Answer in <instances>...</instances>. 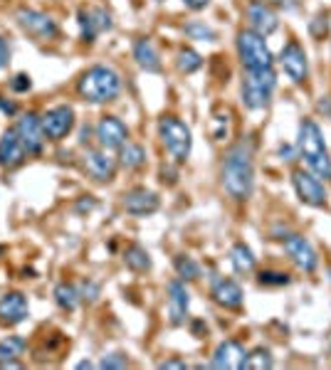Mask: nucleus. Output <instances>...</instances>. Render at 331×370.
Here are the masks:
<instances>
[{
    "label": "nucleus",
    "mask_w": 331,
    "mask_h": 370,
    "mask_svg": "<svg viewBox=\"0 0 331 370\" xmlns=\"http://www.w3.org/2000/svg\"><path fill=\"white\" fill-rule=\"evenodd\" d=\"M222 187L232 200H247L255 187V146L250 138H242L225 153L222 160Z\"/></svg>",
    "instance_id": "f257e3e1"
},
{
    "label": "nucleus",
    "mask_w": 331,
    "mask_h": 370,
    "mask_svg": "<svg viewBox=\"0 0 331 370\" xmlns=\"http://www.w3.org/2000/svg\"><path fill=\"white\" fill-rule=\"evenodd\" d=\"M77 92L85 102L92 104H107L121 94V77L116 70L107 65H94L80 77L77 82Z\"/></svg>",
    "instance_id": "f03ea898"
},
{
    "label": "nucleus",
    "mask_w": 331,
    "mask_h": 370,
    "mask_svg": "<svg viewBox=\"0 0 331 370\" xmlns=\"http://www.w3.org/2000/svg\"><path fill=\"white\" fill-rule=\"evenodd\" d=\"M299 153L302 158L307 160V165L312 168V173L317 178H331V158H329V151L327 143H324L322 136V129L317 126V121L312 119H304L299 124Z\"/></svg>",
    "instance_id": "7ed1b4c3"
},
{
    "label": "nucleus",
    "mask_w": 331,
    "mask_h": 370,
    "mask_svg": "<svg viewBox=\"0 0 331 370\" xmlns=\"http://www.w3.org/2000/svg\"><path fill=\"white\" fill-rule=\"evenodd\" d=\"M237 55H240L247 72L270 70L272 67L270 47H267L265 38L257 35L255 30H240V33H237Z\"/></svg>",
    "instance_id": "20e7f679"
},
{
    "label": "nucleus",
    "mask_w": 331,
    "mask_h": 370,
    "mask_svg": "<svg viewBox=\"0 0 331 370\" xmlns=\"http://www.w3.org/2000/svg\"><path fill=\"white\" fill-rule=\"evenodd\" d=\"M158 134H161L163 146L173 156L175 163H185L190 156V146H193L190 129L175 116H161L158 119Z\"/></svg>",
    "instance_id": "39448f33"
},
{
    "label": "nucleus",
    "mask_w": 331,
    "mask_h": 370,
    "mask_svg": "<svg viewBox=\"0 0 331 370\" xmlns=\"http://www.w3.org/2000/svg\"><path fill=\"white\" fill-rule=\"evenodd\" d=\"M277 87V75L270 70H255L247 72L245 82H242V102L247 109H265L272 99V92Z\"/></svg>",
    "instance_id": "423d86ee"
},
{
    "label": "nucleus",
    "mask_w": 331,
    "mask_h": 370,
    "mask_svg": "<svg viewBox=\"0 0 331 370\" xmlns=\"http://www.w3.org/2000/svg\"><path fill=\"white\" fill-rule=\"evenodd\" d=\"M15 20L25 33L38 40H55L57 33H60L55 20L48 13H40L35 8H18L15 10Z\"/></svg>",
    "instance_id": "0eeeda50"
},
{
    "label": "nucleus",
    "mask_w": 331,
    "mask_h": 370,
    "mask_svg": "<svg viewBox=\"0 0 331 370\" xmlns=\"http://www.w3.org/2000/svg\"><path fill=\"white\" fill-rule=\"evenodd\" d=\"M43 121V131L50 141H62L67 134L75 129V109L67 107V104H60V107H53L40 116Z\"/></svg>",
    "instance_id": "6e6552de"
},
{
    "label": "nucleus",
    "mask_w": 331,
    "mask_h": 370,
    "mask_svg": "<svg viewBox=\"0 0 331 370\" xmlns=\"http://www.w3.org/2000/svg\"><path fill=\"white\" fill-rule=\"evenodd\" d=\"M15 134H18V138L23 141L28 153H40L45 146V138H48L43 131V121H40V116L33 111L23 114V116L18 119V124H15Z\"/></svg>",
    "instance_id": "1a4fd4ad"
},
{
    "label": "nucleus",
    "mask_w": 331,
    "mask_h": 370,
    "mask_svg": "<svg viewBox=\"0 0 331 370\" xmlns=\"http://www.w3.org/2000/svg\"><path fill=\"white\" fill-rule=\"evenodd\" d=\"M292 183H294V190H297V195L302 202H307V205H312V207L327 205V190H324V185L319 183L317 175L307 173V170H294Z\"/></svg>",
    "instance_id": "9d476101"
},
{
    "label": "nucleus",
    "mask_w": 331,
    "mask_h": 370,
    "mask_svg": "<svg viewBox=\"0 0 331 370\" xmlns=\"http://www.w3.org/2000/svg\"><path fill=\"white\" fill-rule=\"evenodd\" d=\"M77 20H80L82 40H85V43H94L97 35L112 30V25H114L112 15L107 13L104 8H80Z\"/></svg>",
    "instance_id": "9b49d317"
},
{
    "label": "nucleus",
    "mask_w": 331,
    "mask_h": 370,
    "mask_svg": "<svg viewBox=\"0 0 331 370\" xmlns=\"http://www.w3.org/2000/svg\"><path fill=\"white\" fill-rule=\"evenodd\" d=\"M284 249H287L289 259H292L302 272H314V269H317L319 257L312 244H309V239H304L302 234H287V237H284Z\"/></svg>",
    "instance_id": "f8f14e48"
},
{
    "label": "nucleus",
    "mask_w": 331,
    "mask_h": 370,
    "mask_svg": "<svg viewBox=\"0 0 331 370\" xmlns=\"http://www.w3.org/2000/svg\"><path fill=\"white\" fill-rule=\"evenodd\" d=\"M129 138V129L121 119L116 116H102L99 124H97V141L102 143L104 151H116L126 143Z\"/></svg>",
    "instance_id": "ddd939ff"
},
{
    "label": "nucleus",
    "mask_w": 331,
    "mask_h": 370,
    "mask_svg": "<svg viewBox=\"0 0 331 370\" xmlns=\"http://www.w3.org/2000/svg\"><path fill=\"white\" fill-rule=\"evenodd\" d=\"M279 62H282L287 77L294 82V85H302L309 75V62H307V52L302 50L299 43H289L279 55Z\"/></svg>",
    "instance_id": "4468645a"
},
{
    "label": "nucleus",
    "mask_w": 331,
    "mask_h": 370,
    "mask_svg": "<svg viewBox=\"0 0 331 370\" xmlns=\"http://www.w3.org/2000/svg\"><path fill=\"white\" fill-rule=\"evenodd\" d=\"M161 200L153 190H146V187H131L129 192H124L121 207L129 212V215H151V212L158 210Z\"/></svg>",
    "instance_id": "2eb2a0df"
},
{
    "label": "nucleus",
    "mask_w": 331,
    "mask_h": 370,
    "mask_svg": "<svg viewBox=\"0 0 331 370\" xmlns=\"http://www.w3.org/2000/svg\"><path fill=\"white\" fill-rule=\"evenodd\" d=\"M30 316L28 296L20 294V291H8V294L0 296V324H23Z\"/></svg>",
    "instance_id": "dca6fc26"
},
{
    "label": "nucleus",
    "mask_w": 331,
    "mask_h": 370,
    "mask_svg": "<svg viewBox=\"0 0 331 370\" xmlns=\"http://www.w3.org/2000/svg\"><path fill=\"white\" fill-rule=\"evenodd\" d=\"M247 20H250L252 30H255L257 35H262V38L272 35L279 28L277 13L267 3H262V0H252V3L247 5Z\"/></svg>",
    "instance_id": "f3484780"
},
{
    "label": "nucleus",
    "mask_w": 331,
    "mask_h": 370,
    "mask_svg": "<svg viewBox=\"0 0 331 370\" xmlns=\"http://www.w3.org/2000/svg\"><path fill=\"white\" fill-rule=\"evenodd\" d=\"M188 306H190V294H188V289H185L183 279L168 281V319H170V324L173 326L185 324Z\"/></svg>",
    "instance_id": "a211bd4d"
},
{
    "label": "nucleus",
    "mask_w": 331,
    "mask_h": 370,
    "mask_svg": "<svg viewBox=\"0 0 331 370\" xmlns=\"http://www.w3.org/2000/svg\"><path fill=\"white\" fill-rule=\"evenodd\" d=\"M85 170L97 183H109L116 173V160L107 151H87L85 153Z\"/></svg>",
    "instance_id": "6ab92c4d"
},
{
    "label": "nucleus",
    "mask_w": 331,
    "mask_h": 370,
    "mask_svg": "<svg viewBox=\"0 0 331 370\" xmlns=\"http://www.w3.org/2000/svg\"><path fill=\"white\" fill-rule=\"evenodd\" d=\"M245 363V348L237 341H222L213 353L210 366L218 370H240Z\"/></svg>",
    "instance_id": "aec40b11"
},
{
    "label": "nucleus",
    "mask_w": 331,
    "mask_h": 370,
    "mask_svg": "<svg viewBox=\"0 0 331 370\" xmlns=\"http://www.w3.org/2000/svg\"><path fill=\"white\" fill-rule=\"evenodd\" d=\"M25 156H28V151H25L23 141L18 138L15 129H8V131L0 136V165H3V168H15V165L23 163Z\"/></svg>",
    "instance_id": "412c9836"
},
{
    "label": "nucleus",
    "mask_w": 331,
    "mask_h": 370,
    "mask_svg": "<svg viewBox=\"0 0 331 370\" xmlns=\"http://www.w3.org/2000/svg\"><path fill=\"white\" fill-rule=\"evenodd\" d=\"M213 299H215V304L222 306V309H240L245 296H242V289L237 281L218 279L213 284Z\"/></svg>",
    "instance_id": "4be33fe9"
},
{
    "label": "nucleus",
    "mask_w": 331,
    "mask_h": 370,
    "mask_svg": "<svg viewBox=\"0 0 331 370\" xmlns=\"http://www.w3.org/2000/svg\"><path fill=\"white\" fill-rule=\"evenodd\" d=\"M134 60L139 62V67L146 72H161V60H158V52L148 38H139L134 43Z\"/></svg>",
    "instance_id": "5701e85b"
},
{
    "label": "nucleus",
    "mask_w": 331,
    "mask_h": 370,
    "mask_svg": "<svg viewBox=\"0 0 331 370\" xmlns=\"http://www.w3.org/2000/svg\"><path fill=\"white\" fill-rule=\"evenodd\" d=\"M28 343L23 336H8L0 341V368H18V358L25 353Z\"/></svg>",
    "instance_id": "b1692460"
},
{
    "label": "nucleus",
    "mask_w": 331,
    "mask_h": 370,
    "mask_svg": "<svg viewBox=\"0 0 331 370\" xmlns=\"http://www.w3.org/2000/svg\"><path fill=\"white\" fill-rule=\"evenodd\" d=\"M230 262L237 274H250L252 269H255V254H252V249L247 247V244L237 242L232 244L230 249Z\"/></svg>",
    "instance_id": "393cba45"
},
{
    "label": "nucleus",
    "mask_w": 331,
    "mask_h": 370,
    "mask_svg": "<svg viewBox=\"0 0 331 370\" xmlns=\"http://www.w3.org/2000/svg\"><path fill=\"white\" fill-rule=\"evenodd\" d=\"M119 163L124 165V168L129 170H136L141 168L143 163H146V148L139 143H124L121 148H119Z\"/></svg>",
    "instance_id": "a878e982"
},
{
    "label": "nucleus",
    "mask_w": 331,
    "mask_h": 370,
    "mask_svg": "<svg viewBox=\"0 0 331 370\" xmlns=\"http://www.w3.org/2000/svg\"><path fill=\"white\" fill-rule=\"evenodd\" d=\"M55 301L60 309L65 311H75L80 306V286L70 284V281H62V284L55 286Z\"/></svg>",
    "instance_id": "bb28decb"
},
{
    "label": "nucleus",
    "mask_w": 331,
    "mask_h": 370,
    "mask_svg": "<svg viewBox=\"0 0 331 370\" xmlns=\"http://www.w3.org/2000/svg\"><path fill=\"white\" fill-rule=\"evenodd\" d=\"M124 262H126V267L134 269V272H148V269H151V257H148V252L141 244H131V247L124 252Z\"/></svg>",
    "instance_id": "cd10ccee"
},
{
    "label": "nucleus",
    "mask_w": 331,
    "mask_h": 370,
    "mask_svg": "<svg viewBox=\"0 0 331 370\" xmlns=\"http://www.w3.org/2000/svg\"><path fill=\"white\" fill-rule=\"evenodd\" d=\"M175 67H178V72H183V75H193V72H198L200 67H203V57L195 50H190V47H183V50H178V55H175Z\"/></svg>",
    "instance_id": "c85d7f7f"
},
{
    "label": "nucleus",
    "mask_w": 331,
    "mask_h": 370,
    "mask_svg": "<svg viewBox=\"0 0 331 370\" xmlns=\"http://www.w3.org/2000/svg\"><path fill=\"white\" fill-rule=\"evenodd\" d=\"M183 33H185V38H190V40H205V43H215V40H218V33H215L210 25L200 23V20H190V23H185Z\"/></svg>",
    "instance_id": "c756f323"
},
{
    "label": "nucleus",
    "mask_w": 331,
    "mask_h": 370,
    "mask_svg": "<svg viewBox=\"0 0 331 370\" xmlns=\"http://www.w3.org/2000/svg\"><path fill=\"white\" fill-rule=\"evenodd\" d=\"M272 366H275V361L267 348H255L252 353H245V363H242V368L247 370H270Z\"/></svg>",
    "instance_id": "7c9ffc66"
},
{
    "label": "nucleus",
    "mask_w": 331,
    "mask_h": 370,
    "mask_svg": "<svg viewBox=\"0 0 331 370\" xmlns=\"http://www.w3.org/2000/svg\"><path fill=\"white\" fill-rule=\"evenodd\" d=\"M175 264V272H178V277L183 281H193L200 277V267L198 262H195L193 257H188V254H178V257L173 259Z\"/></svg>",
    "instance_id": "2f4dec72"
},
{
    "label": "nucleus",
    "mask_w": 331,
    "mask_h": 370,
    "mask_svg": "<svg viewBox=\"0 0 331 370\" xmlns=\"http://www.w3.org/2000/svg\"><path fill=\"white\" fill-rule=\"evenodd\" d=\"M257 281L262 286H287L289 274L287 272H275V269H265V272L257 274Z\"/></svg>",
    "instance_id": "473e14b6"
},
{
    "label": "nucleus",
    "mask_w": 331,
    "mask_h": 370,
    "mask_svg": "<svg viewBox=\"0 0 331 370\" xmlns=\"http://www.w3.org/2000/svg\"><path fill=\"white\" fill-rule=\"evenodd\" d=\"M99 294H102V289H99L97 281L87 279V281H82L80 284V299L87 301V304H94V301L99 299Z\"/></svg>",
    "instance_id": "72a5a7b5"
},
{
    "label": "nucleus",
    "mask_w": 331,
    "mask_h": 370,
    "mask_svg": "<svg viewBox=\"0 0 331 370\" xmlns=\"http://www.w3.org/2000/svg\"><path fill=\"white\" fill-rule=\"evenodd\" d=\"M126 366H129V361H126V356H121V353H112V356H107V358H102L99 361V368H107V370L126 368Z\"/></svg>",
    "instance_id": "f704fd0d"
},
{
    "label": "nucleus",
    "mask_w": 331,
    "mask_h": 370,
    "mask_svg": "<svg viewBox=\"0 0 331 370\" xmlns=\"http://www.w3.org/2000/svg\"><path fill=\"white\" fill-rule=\"evenodd\" d=\"M30 87H33V82H30V77L28 75H15L13 80H10V89L13 92H18V94H25V92H30Z\"/></svg>",
    "instance_id": "c9c22d12"
},
{
    "label": "nucleus",
    "mask_w": 331,
    "mask_h": 370,
    "mask_svg": "<svg viewBox=\"0 0 331 370\" xmlns=\"http://www.w3.org/2000/svg\"><path fill=\"white\" fill-rule=\"evenodd\" d=\"M329 15H317V18H314V23L309 25V30H312V35L314 38H324V35H327V30H329Z\"/></svg>",
    "instance_id": "e433bc0d"
},
{
    "label": "nucleus",
    "mask_w": 331,
    "mask_h": 370,
    "mask_svg": "<svg viewBox=\"0 0 331 370\" xmlns=\"http://www.w3.org/2000/svg\"><path fill=\"white\" fill-rule=\"evenodd\" d=\"M94 207H97V200H94V197H92V195H85L80 202H77L75 210H77V212H89V210H94Z\"/></svg>",
    "instance_id": "4c0bfd02"
},
{
    "label": "nucleus",
    "mask_w": 331,
    "mask_h": 370,
    "mask_svg": "<svg viewBox=\"0 0 331 370\" xmlns=\"http://www.w3.org/2000/svg\"><path fill=\"white\" fill-rule=\"evenodd\" d=\"M0 111H3L5 116H15V114H18V107H15V102H8L5 97H0Z\"/></svg>",
    "instance_id": "58836bf2"
},
{
    "label": "nucleus",
    "mask_w": 331,
    "mask_h": 370,
    "mask_svg": "<svg viewBox=\"0 0 331 370\" xmlns=\"http://www.w3.org/2000/svg\"><path fill=\"white\" fill-rule=\"evenodd\" d=\"M8 62H10V47L3 38H0V70L8 67Z\"/></svg>",
    "instance_id": "ea45409f"
},
{
    "label": "nucleus",
    "mask_w": 331,
    "mask_h": 370,
    "mask_svg": "<svg viewBox=\"0 0 331 370\" xmlns=\"http://www.w3.org/2000/svg\"><path fill=\"white\" fill-rule=\"evenodd\" d=\"M208 3L210 0H183V5L190 10H203V8H208Z\"/></svg>",
    "instance_id": "a19ab883"
},
{
    "label": "nucleus",
    "mask_w": 331,
    "mask_h": 370,
    "mask_svg": "<svg viewBox=\"0 0 331 370\" xmlns=\"http://www.w3.org/2000/svg\"><path fill=\"white\" fill-rule=\"evenodd\" d=\"M158 368H161V370H170V368H185V363H183V361H163V363H158Z\"/></svg>",
    "instance_id": "79ce46f5"
},
{
    "label": "nucleus",
    "mask_w": 331,
    "mask_h": 370,
    "mask_svg": "<svg viewBox=\"0 0 331 370\" xmlns=\"http://www.w3.org/2000/svg\"><path fill=\"white\" fill-rule=\"evenodd\" d=\"M275 5H279V8H284V10H292V8H297V0H272Z\"/></svg>",
    "instance_id": "37998d69"
},
{
    "label": "nucleus",
    "mask_w": 331,
    "mask_h": 370,
    "mask_svg": "<svg viewBox=\"0 0 331 370\" xmlns=\"http://www.w3.org/2000/svg\"><path fill=\"white\" fill-rule=\"evenodd\" d=\"M317 109H319V111H324V114H331L329 102H319V104H317Z\"/></svg>",
    "instance_id": "c03bdc74"
},
{
    "label": "nucleus",
    "mask_w": 331,
    "mask_h": 370,
    "mask_svg": "<svg viewBox=\"0 0 331 370\" xmlns=\"http://www.w3.org/2000/svg\"><path fill=\"white\" fill-rule=\"evenodd\" d=\"M77 368H92V363L89 361H80L77 363Z\"/></svg>",
    "instance_id": "a18cd8bd"
}]
</instances>
